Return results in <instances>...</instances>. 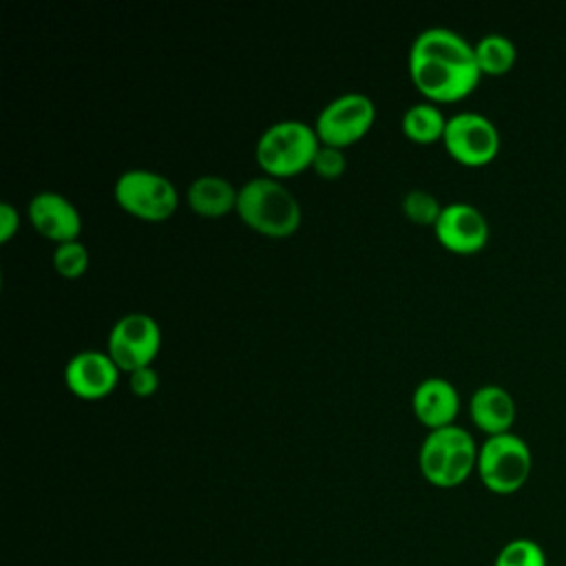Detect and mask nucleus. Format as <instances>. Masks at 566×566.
Segmentation results:
<instances>
[{"label":"nucleus","mask_w":566,"mask_h":566,"mask_svg":"<svg viewBox=\"0 0 566 566\" xmlns=\"http://www.w3.org/2000/svg\"><path fill=\"white\" fill-rule=\"evenodd\" d=\"M407 73L418 93L433 104L460 102L482 80L473 44L449 27H429L413 38Z\"/></svg>","instance_id":"1"},{"label":"nucleus","mask_w":566,"mask_h":566,"mask_svg":"<svg viewBox=\"0 0 566 566\" xmlns=\"http://www.w3.org/2000/svg\"><path fill=\"white\" fill-rule=\"evenodd\" d=\"M237 217L261 237L287 239L301 228L303 210L281 179L263 175L239 186Z\"/></svg>","instance_id":"2"},{"label":"nucleus","mask_w":566,"mask_h":566,"mask_svg":"<svg viewBox=\"0 0 566 566\" xmlns=\"http://www.w3.org/2000/svg\"><path fill=\"white\" fill-rule=\"evenodd\" d=\"M321 148L314 124L301 119H279L270 124L254 144V159L263 175L283 179L307 168Z\"/></svg>","instance_id":"3"},{"label":"nucleus","mask_w":566,"mask_h":566,"mask_svg":"<svg viewBox=\"0 0 566 566\" xmlns=\"http://www.w3.org/2000/svg\"><path fill=\"white\" fill-rule=\"evenodd\" d=\"M478 449L473 436L460 424L433 429L418 449V469L429 484L453 489L475 471Z\"/></svg>","instance_id":"4"},{"label":"nucleus","mask_w":566,"mask_h":566,"mask_svg":"<svg viewBox=\"0 0 566 566\" xmlns=\"http://www.w3.org/2000/svg\"><path fill=\"white\" fill-rule=\"evenodd\" d=\"M115 203L130 217L148 223L170 219L179 208L177 186L150 168H128L113 184Z\"/></svg>","instance_id":"5"},{"label":"nucleus","mask_w":566,"mask_h":566,"mask_svg":"<svg viewBox=\"0 0 566 566\" xmlns=\"http://www.w3.org/2000/svg\"><path fill=\"white\" fill-rule=\"evenodd\" d=\"M533 469V455L526 440L513 431L486 436L478 449V475L482 484L497 493L509 495L520 491Z\"/></svg>","instance_id":"6"},{"label":"nucleus","mask_w":566,"mask_h":566,"mask_svg":"<svg viewBox=\"0 0 566 566\" xmlns=\"http://www.w3.org/2000/svg\"><path fill=\"white\" fill-rule=\"evenodd\" d=\"M376 122V104L367 93L349 91L329 99L314 119L318 142L334 148H349L360 142Z\"/></svg>","instance_id":"7"},{"label":"nucleus","mask_w":566,"mask_h":566,"mask_svg":"<svg viewBox=\"0 0 566 566\" xmlns=\"http://www.w3.org/2000/svg\"><path fill=\"white\" fill-rule=\"evenodd\" d=\"M106 352L126 374L148 367L161 352V327L146 312H128L113 323Z\"/></svg>","instance_id":"8"},{"label":"nucleus","mask_w":566,"mask_h":566,"mask_svg":"<svg viewBox=\"0 0 566 566\" xmlns=\"http://www.w3.org/2000/svg\"><path fill=\"white\" fill-rule=\"evenodd\" d=\"M442 146L462 166L480 168L500 153V130L482 113L460 111L447 119Z\"/></svg>","instance_id":"9"},{"label":"nucleus","mask_w":566,"mask_h":566,"mask_svg":"<svg viewBox=\"0 0 566 566\" xmlns=\"http://www.w3.org/2000/svg\"><path fill=\"white\" fill-rule=\"evenodd\" d=\"M438 243L453 254H475L489 241V221L480 208L469 201H451L433 226Z\"/></svg>","instance_id":"10"},{"label":"nucleus","mask_w":566,"mask_h":566,"mask_svg":"<svg viewBox=\"0 0 566 566\" xmlns=\"http://www.w3.org/2000/svg\"><path fill=\"white\" fill-rule=\"evenodd\" d=\"M119 374L106 349H82L66 360L64 385L82 400H102L115 391Z\"/></svg>","instance_id":"11"},{"label":"nucleus","mask_w":566,"mask_h":566,"mask_svg":"<svg viewBox=\"0 0 566 566\" xmlns=\"http://www.w3.org/2000/svg\"><path fill=\"white\" fill-rule=\"evenodd\" d=\"M27 217L35 232L55 245L77 241L82 232V214L77 206L55 190H40L27 203Z\"/></svg>","instance_id":"12"},{"label":"nucleus","mask_w":566,"mask_h":566,"mask_svg":"<svg viewBox=\"0 0 566 566\" xmlns=\"http://www.w3.org/2000/svg\"><path fill=\"white\" fill-rule=\"evenodd\" d=\"M411 409L416 420L427 431L455 424L460 411V394L455 385L442 376H429L420 380L411 396Z\"/></svg>","instance_id":"13"},{"label":"nucleus","mask_w":566,"mask_h":566,"mask_svg":"<svg viewBox=\"0 0 566 566\" xmlns=\"http://www.w3.org/2000/svg\"><path fill=\"white\" fill-rule=\"evenodd\" d=\"M515 400L509 389L495 382L480 385L469 398V416L473 424L486 436L511 431L515 422Z\"/></svg>","instance_id":"14"},{"label":"nucleus","mask_w":566,"mask_h":566,"mask_svg":"<svg viewBox=\"0 0 566 566\" xmlns=\"http://www.w3.org/2000/svg\"><path fill=\"white\" fill-rule=\"evenodd\" d=\"M239 188L221 175H199L186 188L188 208L203 219H221L237 212Z\"/></svg>","instance_id":"15"},{"label":"nucleus","mask_w":566,"mask_h":566,"mask_svg":"<svg viewBox=\"0 0 566 566\" xmlns=\"http://www.w3.org/2000/svg\"><path fill=\"white\" fill-rule=\"evenodd\" d=\"M447 115L442 108L433 102H416L407 106V111L400 117L402 135L420 146H429L436 142H442L444 128H447Z\"/></svg>","instance_id":"16"},{"label":"nucleus","mask_w":566,"mask_h":566,"mask_svg":"<svg viewBox=\"0 0 566 566\" xmlns=\"http://www.w3.org/2000/svg\"><path fill=\"white\" fill-rule=\"evenodd\" d=\"M475 62L482 75H504L506 71H511V66L515 64L517 57V49L513 44V40L504 33H484L475 44Z\"/></svg>","instance_id":"17"},{"label":"nucleus","mask_w":566,"mask_h":566,"mask_svg":"<svg viewBox=\"0 0 566 566\" xmlns=\"http://www.w3.org/2000/svg\"><path fill=\"white\" fill-rule=\"evenodd\" d=\"M400 208H402V214L416 223V226H436L440 212H442V203L438 201V197L429 190H422V188H413L409 192L402 195V201H400Z\"/></svg>","instance_id":"18"},{"label":"nucleus","mask_w":566,"mask_h":566,"mask_svg":"<svg viewBox=\"0 0 566 566\" xmlns=\"http://www.w3.org/2000/svg\"><path fill=\"white\" fill-rule=\"evenodd\" d=\"M88 265H91V254L80 239L66 241L53 248V270L62 279H71V281L80 279L82 274H86Z\"/></svg>","instance_id":"19"},{"label":"nucleus","mask_w":566,"mask_h":566,"mask_svg":"<svg viewBox=\"0 0 566 566\" xmlns=\"http://www.w3.org/2000/svg\"><path fill=\"white\" fill-rule=\"evenodd\" d=\"M493 566H546V555L537 542L515 537L500 548Z\"/></svg>","instance_id":"20"},{"label":"nucleus","mask_w":566,"mask_h":566,"mask_svg":"<svg viewBox=\"0 0 566 566\" xmlns=\"http://www.w3.org/2000/svg\"><path fill=\"white\" fill-rule=\"evenodd\" d=\"M312 170L325 179V181H336L345 175L347 170V159H345V150L334 148V146H325L321 144V148L316 150V157L312 161Z\"/></svg>","instance_id":"21"},{"label":"nucleus","mask_w":566,"mask_h":566,"mask_svg":"<svg viewBox=\"0 0 566 566\" xmlns=\"http://www.w3.org/2000/svg\"><path fill=\"white\" fill-rule=\"evenodd\" d=\"M128 389L137 398H150L159 389V374L153 365L139 367L128 374Z\"/></svg>","instance_id":"22"},{"label":"nucleus","mask_w":566,"mask_h":566,"mask_svg":"<svg viewBox=\"0 0 566 566\" xmlns=\"http://www.w3.org/2000/svg\"><path fill=\"white\" fill-rule=\"evenodd\" d=\"M20 230V212L13 203H0V243H9Z\"/></svg>","instance_id":"23"}]
</instances>
